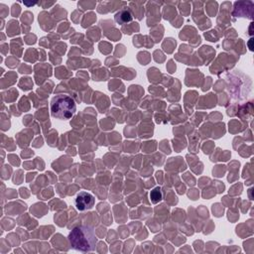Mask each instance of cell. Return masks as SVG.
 <instances>
[{
    "label": "cell",
    "mask_w": 254,
    "mask_h": 254,
    "mask_svg": "<svg viewBox=\"0 0 254 254\" xmlns=\"http://www.w3.org/2000/svg\"><path fill=\"white\" fill-rule=\"evenodd\" d=\"M70 247L79 252H91L95 250L97 238L92 227L78 225L71 229L67 236Z\"/></svg>",
    "instance_id": "obj_1"
},
{
    "label": "cell",
    "mask_w": 254,
    "mask_h": 254,
    "mask_svg": "<svg viewBox=\"0 0 254 254\" xmlns=\"http://www.w3.org/2000/svg\"><path fill=\"white\" fill-rule=\"evenodd\" d=\"M75 110V102L67 94H58L51 100V114L54 118L67 120L73 116Z\"/></svg>",
    "instance_id": "obj_2"
},
{
    "label": "cell",
    "mask_w": 254,
    "mask_h": 254,
    "mask_svg": "<svg viewBox=\"0 0 254 254\" xmlns=\"http://www.w3.org/2000/svg\"><path fill=\"white\" fill-rule=\"evenodd\" d=\"M95 202L94 196L87 191H80L74 199V205L79 211H84L93 207Z\"/></svg>",
    "instance_id": "obj_3"
},
{
    "label": "cell",
    "mask_w": 254,
    "mask_h": 254,
    "mask_svg": "<svg viewBox=\"0 0 254 254\" xmlns=\"http://www.w3.org/2000/svg\"><path fill=\"white\" fill-rule=\"evenodd\" d=\"M132 20V14L128 10H122L115 15V21L119 24H125Z\"/></svg>",
    "instance_id": "obj_4"
},
{
    "label": "cell",
    "mask_w": 254,
    "mask_h": 254,
    "mask_svg": "<svg viewBox=\"0 0 254 254\" xmlns=\"http://www.w3.org/2000/svg\"><path fill=\"white\" fill-rule=\"evenodd\" d=\"M150 197H151V200H152L153 203L159 202V201L162 199V192H161L160 188L154 189V190L151 191V193H150Z\"/></svg>",
    "instance_id": "obj_5"
}]
</instances>
